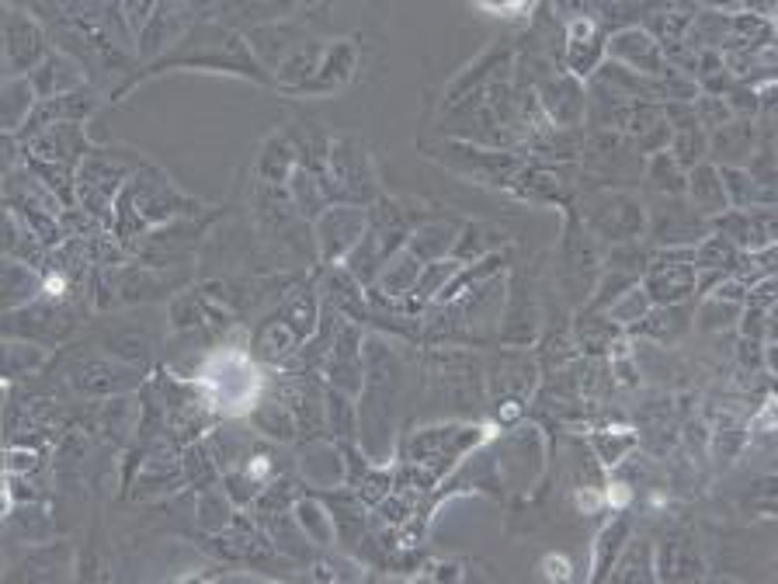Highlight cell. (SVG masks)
<instances>
[{"label": "cell", "instance_id": "4", "mask_svg": "<svg viewBox=\"0 0 778 584\" xmlns=\"http://www.w3.org/2000/svg\"><path fill=\"white\" fill-rule=\"evenodd\" d=\"M331 178L337 202H372L375 195V170L372 157L355 136H337L331 140Z\"/></svg>", "mask_w": 778, "mask_h": 584}, {"label": "cell", "instance_id": "43", "mask_svg": "<svg viewBox=\"0 0 778 584\" xmlns=\"http://www.w3.org/2000/svg\"><path fill=\"white\" fill-rule=\"evenodd\" d=\"M543 571H546V577L549 581H570V560L566 557H546L543 560Z\"/></svg>", "mask_w": 778, "mask_h": 584}, {"label": "cell", "instance_id": "41", "mask_svg": "<svg viewBox=\"0 0 778 584\" xmlns=\"http://www.w3.org/2000/svg\"><path fill=\"white\" fill-rule=\"evenodd\" d=\"M42 358H46L42 348H31V345H8V376H11L14 369H18V363L28 366V369H39V366H42Z\"/></svg>", "mask_w": 778, "mask_h": 584}, {"label": "cell", "instance_id": "25", "mask_svg": "<svg viewBox=\"0 0 778 584\" xmlns=\"http://www.w3.org/2000/svg\"><path fill=\"white\" fill-rule=\"evenodd\" d=\"M636 331L650 334L653 341H661V345H671V341H678L688 331V314L681 306H656V310H650L636 323Z\"/></svg>", "mask_w": 778, "mask_h": 584}, {"label": "cell", "instance_id": "1", "mask_svg": "<svg viewBox=\"0 0 778 584\" xmlns=\"http://www.w3.org/2000/svg\"><path fill=\"white\" fill-rule=\"evenodd\" d=\"M167 66H213V71H230V74H240V77H254V80L271 84L265 66L247 53L244 39H240L237 31H227V28L209 25V22H199L195 28H188L184 36L178 39L175 53H164L157 63L150 66V71L136 74L126 88H132V84L143 80V77L164 74Z\"/></svg>", "mask_w": 778, "mask_h": 584}, {"label": "cell", "instance_id": "3", "mask_svg": "<svg viewBox=\"0 0 778 584\" xmlns=\"http://www.w3.org/2000/svg\"><path fill=\"white\" fill-rule=\"evenodd\" d=\"M587 227L595 237L612 240V244H629L647 227V210L633 192H598L587 199Z\"/></svg>", "mask_w": 778, "mask_h": 584}, {"label": "cell", "instance_id": "36", "mask_svg": "<svg viewBox=\"0 0 778 584\" xmlns=\"http://www.w3.org/2000/svg\"><path fill=\"white\" fill-rule=\"evenodd\" d=\"M650 314V296L643 292V285H629L626 292H622V296L609 306V320H615V323H639Z\"/></svg>", "mask_w": 778, "mask_h": 584}, {"label": "cell", "instance_id": "5", "mask_svg": "<svg viewBox=\"0 0 778 584\" xmlns=\"http://www.w3.org/2000/svg\"><path fill=\"white\" fill-rule=\"evenodd\" d=\"M691 251H667L661 254L656 262H650L647 268V282H643V292L650 296V303L656 306H678L685 303L691 292L699 285V268L691 265Z\"/></svg>", "mask_w": 778, "mask_h": 584}, {"label": "cell", "instance_id": "7", "mask_svg": "<svg viewBox=\"0 0 778 584\" xmlns=\"http://www.w3.org/2000/svg\"><path fill=\"white\" fill-rule=\"evenodd\" d=\"M4 60H8V77L18 80V77H28L36 74V66L42 60H49V42H46V31L28 18V14H18V11H8L4 18Z\"/></svg>", "mask_w": 778, "mask_h": 584}, {"label": "cell", "instance_id": "29", "mask_svg": "<svg viewBox=\"0 0 778 584\" xmlns=\"http://www.w3.org/2000/svg\"><path fill=\"white\" fill-rule=\"evenodd\" d=\"M650 185L656 188V192L661 195H671V199H678V195H685V185H688V175L685 170L674 164V157L667 150H661V153H653L650 157Z\"/></svg>", "mask_w": 778, "mask_h": 584}, {"label": "cell", "instance_id": "26", "mask_svg": "<svg viewBox=\"0 0 778 584\" xmlns=\"http://www.w3.org/2000/svg\"><path fill=\"white\" fill-rule=\"evenodd\" d=\"M254 424L262 428L268 439H282V442H289L292 435H296V428H299L296 415H292V407H289L285 397L262 401V407L254 410Z\"/></svg>", "mask_w": 778, "mask_h": 584}, {"label": "cell", "instance_id": "9", "mask_svg": "<svg viewBox=\"0 0 778 584\" xmlns=\"http://www.w3.org/2000/svg\"><path fill=\"white\" fill-rule=\"evenodd\" d=\"M604 53L615 60V66H622V71H629V74H639V77H661L667 71L661 46H656L650 31H639V28L618 31V36L604 46Z\"/></svg>", "mask_w": 778, "mask_h": 584}, {"label": "cell", "instance_id": "21", "mask_svg": "<svg viewBox=\"0 0 778 584\" xmlns=\"http://www.w3.org/2000/svg\"><path fill=\"white\" fill-rule=\"evenodd\" d=\"M424 262H418L407 247L404 251H396L390 257V265L379 271V279H375V289L372 292H386V296H410L413 292V282H418V275H421Z\"/></svg>", "mask_w": 778, "mask_h": 584}, {"label": "cell", "instance_id": "34", "mask_svg": "<svg viewBox=\"0 0 778 584\" xmlns=\"http://www.w3.org/2000/svg\"><path fill=\"white\" fill-rule=\"evenodd\" d=\"M296 519H299V529L306 532V539H314L320 546L334 539V515H327L317 502H299Z\"/></svg>", "mask_w": 778, "mask_h": 584}, {"label": "cell", "instance_id": "44", "mask_svg": "<svg viewBox=\"0 0 778 584\" xmlns=\"http://www.w3.org/2000/svg\"><path fill=\"white\" fill-rule=\"evenodd\" d=\"M379 511H383V519L386 522H393V525H400L404 519H407V505L400 502V497H383V502H379Z\"/></svg>", "mask_w": 778, "mask_h": 584}, {"label": "cell", "instance_id": "2", "mask_svg": "<svg viewBox=\"0 0 778 584\" xmlns=\"http://www.w3.org/2000/svg\"><path fill=\"white\" fill-rule=\"evenodd\" d=\"M115 210H118V233H123V240H132L136 230L161 227V223H175V219L202 213V202L178 192L175 181H170L164 170L143 167V170H132V178L123 185Z\"/></svg>", "mask_w": 778, "mask_h": 584}, {"label": "cell", "instance_id": "15", "mask_svg": "<svg viewBox=\"0 0 778 584\" xmlns=\"http://www.w3.org/2000/svg\"><path fill=\"white\" fill-rule=\"evenodd\" d=\"M685 192L691 199V205H696V213L705 219H713V216H723L726 210H730V202H726V192H723V181H719V170L713 164H696L688 170V185H685Z\"/></svg>", "mask_w": 778, "mask_h": 584}, {"label": "cell", "instance_id": "11", "mask_svg": "<svg viewBox=\"0 0 778 584\" xmlns=\"http://www.w3.org/2000/svg\"><path fill=\"white\" fill-rule=\"evenodd\" d=\"M140 366H123V363H84L71 372V386L91 397H112V393L132 390L140 383Z\"/></svg>", "mask_w": 778, "mask_h": 584}, {"label": "cell", "instance_id": "12", "mask_svg": "<svg viewBox=\"0 0 778 584\" xmlns=\"http://www.w3.org/2000/svg\"><path fill=\"white\" fill-rule=\"evenodd\" d=\"M604 56V36L591 18H577L566 28V71L574 77H591Z\"/></svg>", "mask_w": 778, "mask_h": 584}, {"label": "cell", "instance_id": "18", "mask_svg": "<svg viewBox=\"0 0 778 584\" xmlns=\"http://www.w3.org/2000/svg\"><path fill=\"white\" fill-rule=\"evenodd\" d=\"M719 181H723L726 202L737 205V210H757V205H775L771 185L754 181L743 167H723V170H719Z\"/></svg>", "mask_w": 778, "mask_h": 584}, {"label": "cell", "instance_id": "27", "mask_svg": "<svg viewBox=\"0 0 778 584\" xmlns=\"http://www.w3.org/2000/svg\"><path fill=\"white\" fill-rule=\"evenodd\" d=\"M31 101H36V88H31L28 77L8 80V88H4V132L8 136L22 129V118L25 123L31 118Z\"/></svg>", "mask_w": 778, "mask_h": 584}, {"label": "cell", "instance_id": "19", "mask_svg": "<svg viewBox=\"0 0 778 584\" xmlns=\"http://www.w3.org/2000/svg\"><path fill=\"white\" fill-rule=\"evenodd\" d=\"M296 164H299L296 143H292L289 136H271V140L265 143V150H262V161H257V178H262V185L279 188V185L289 181Z\"/></svg>", "mask_w": 778, "mask_h": 584}, {"label": "cell", "instance_id": "10", "mask_svg": "<svg viewBox=\"0 0 778 584\" xmlns=\"http://www.w3.org/2000/svg\"><path fill=\"white\" fill-rule=\"evenodd\" d=\"M327 369H331V386L344 390L348 397H358L366 372H361V331L355 323H341L331 355H327Z\"/></svg>", "mask_w": 778, "mask_h": 584}, {"label": "cell", "instance_id": "23", "mask_svg": "<svg viewBox=\"0 0 778 584\" xmlns=\"http://www.w3.org/2000/svg\"><path fill=\"white\" fill-rule=\"evenodd\" d=\"M713 150H716V157H726V167H740L754 150V126L748 118L719 126L713 136Z\"/></svg>", "mask_w": 778, "mask_h": 584}, {"label": "cell", "instance_id": "33", "mask_svg": "<svg viewBox=\"0 0 778 584\" xmlns=\"http://www.w3.org/2000/svg\"><path fill=\"white\" fill-rule=\"evenodd\" d=\"M705 150H709V132H702L699 126H685V129H678V136H674L671 157L685 170V167H696L705 157Z\"/></svg>", "mask_w": 778, "mask_h": 584}, {"label": "cell", "instance_id": "40", "mask_svg": "<svg viewBox=\"0 0 778 584\" xmlns=\"http://www.w3.org/2000/svg\"><path fill=\"white\" fill-rule=\"evenodd\" d=\"M740 317V303H723V300H709L705 306H702V314H699V320H702V328L705 331H719V328H730V323Z\"/></svg>", "mask_w": 778, "mask_h": 584}, {"label": "cell", "instance_id": "45", "mask_svg": "<svg viewBox=\"0 0 778 584\" xmlns=\"http://www.w3.org/2000/svg\"><path fill=\"white\" fill-rule=\"evenodd\" d=\"M18 470H36V453H14L11 449L8 473H18Z\"/></svg>", "mask_w": 778, "mask_h": 584}, {"label": "cell", "instance_id": "6", "mask_svg": "<svg viewBox=\"0 0 778 584\" xmlns=\"http://www.w3.org/2000/svg\"><path fill=\"white\" fill-rule=\"evenodd\" d=\"M369 227V210H352V205H331L317 216V244H320V265H331L348 257L355 244Z\"/></svg>", "mask_w": 778, "mask_h": 584}, {"label": "cell", "instance_id": "32", "mask_svg": "<svg viewBox=\"0 0 778 584\" xmlns=\"http://www.w3.org/2000/svg\"><path fill=\"white\" fill-rule=\"evenodd\" d=\"M626 536H629V525L626 522H612L609 529L598 536V554H595V577H609V571L615 567V557L622 554V546H626Z\"/></svg>", "mask_w": 778, "mask_h": 584}, {"label": "cell", "instance_id": "24", "mask_svg": "<svg viewBox=\"0 0 778 584\" xmlns=\"http://www.w3.org/2000/svg\"><path fill=\"white\" fill-rule=\"evenodd\" d=\"M327 303H331L334 310L352 314L355 320H369L366 300H361V282L348 268L331 271V279H327Z\"/></svg>", "mask_w": 778, "mask_h": 584}, {"label": "cell", "instance_id": "37", "mask_svg": "<svg viewBox=\"0 0 778 584\" xmlns=\"http://www.w3.org/2000/svg\"><path fill=\"white\" fill-rule=\"evenodd\" d=\"M639 439L633 435V432H626V428H615V432H598V435H591V445H595V453H598V459L601 462H622V456H626L633 445H636Z\"/></svg>", "mask_w": 778, "mask_h": 584}, {"label": "cell", "instance_id": "39", "mask_svg": "<svg viewBox=\"0 0 778 584\" xmlns=\"http://www.w3.org/2000/svg\"><path fill=\"white\" fill-rule=\"evenodd\" d=\"M230 494H222V491H205L202 494V505H199V525L205 529V532H222L230 525V511H222L219 515V508H230V502H227Z\"/></svg>", "mask_w": 778, "mask_h": 584}, {"label": "cell", "instance_id": "8", "mask_svg": "<svg viewBox=\"0 0 778 584\" xmlns=\"http://www.w3.org/2000/svg\"><path fill=\"white\" fill-rule=\"evenodd\" d=\"M535 98H539V105L546 112V118L552 126H563V129H574L581 126L584 118V88L566 74H543L539 84H535Z\"/></svg>", "mask_w": 778, "mask_h": 584}, {"label": "cell", "instance_id": "16", "mask_svg": "<svg viewBox=\"0 0 778 584\" xmlns=\"http://www.w3.org/2000/svg\"><path fill=\"white\" fill-rule=\"evenodd\" d=\"M352 77H355V46H352V42H334V46H327L317 77L309 80L303 91H296V94H327V91H337V88H344V84H348Z\"/></svg>", "mask_w": 778, "mask_h": 584}, {"label": "cell", "instance_id": "31", "mask_svg": "<svg viewBox=\"0 0 778 584\" xmlns=\"http://www.w3.org/2000/svg\"><path fill=\"white\" fill-rule=\"evenodd\" d=\"M459 268H462V265L456 262V257H448V262L442 257V262L424 265L421 275H418V282H413V292H410V296H413V306H421L424 300H435L438 292L445 289V282L452 279V275H456Z\"/></svg>", "mask_w": 778, "mask_h": 584}, {"label": "cell", "instance_id": "35", "mask_svg": "<svg viewBox=\"0 0 778 584\" xmlns=\"http://www.w3.org/2000/svg\"><path fill=\"white\" fill-rule=\"evenodd\" d=\"M184 477L192 480L199 491H209L219 477V462L205 453V445H188L184 449Z\"/></svg>", "mask_w": 778, "mask_h": 584}, {"label": "cell", "instance_id": "20", "mask_svg": "<svg viewBox=\"0 0 778 584\" xmlns=\"http://www.w3.org/2000/svg\"><path fill=\"white\" fill-rule=\"evenodd\" d=\"M285 192H289L292 205H296V213H299L303 219H317L320 213H327V210L334 205L331 195H327V188H323L314 175H309L306 167H299V164H296V170L289 175Z\"/></svg>", "mask_w": 778, "mask_h": 584}, {"label": "cell", "instance_id": "22", "mask_svg": "<svg viewBox=\"0 0 778 584\" xmlns=\"http://www.w3.org/2000/svg\"><path fill=\"white\" fill-rule=\"evenodd\" d=\"M4 292H8V310H18V306H28L39 296H46V275L31 271L28 265L11 257L4 265Z\"/></svg>", "mask_w": 778, "mask_h": 584}, {"label": "cell", "instance_id": "42", "mask_svg": "<svg viewBox=\"0 0 778 584\" xmlns=\"http://www.w3.org/2000/svg\"><path fill=\"white\" fill-rule=\"evenodd\" d=\"M386 491H390V473H369L361 480V502L379 505L386 497Z\"/></svg>", "mask_w": 778, "mask_h": 584}, {"label": "cell", "instance_id": "13", "mask_svg": "<svg viewBox=\"0 0 778 584\" xmlns=\"http://www.w3.org/2000/svg\"><path fill=\"white\" fill-rule=\"evenodd\" d=\"M483 428H428L413 439V462L428 467V462L445 459V456H462L465 445H476L483 435Z\"/></svg>", "mask_w": 778, "mask_h": 584}, {"label": "cell", "instance_id": "38", "mask_svg": "<svg viewBox=\"0 0 778 584\" xmlns=\"http://www.w3.org/2000/svg\"><path fill=\"white\" fill-rule=\"evenodd\" d=\"M327 415H331L334 435H341V439L355 435V407H352L348 393H344V390L331 386V393H327Z\"/></svg>", "mask_w": 778, "mask_h": 584}, {"label": "cell", "instance_id": "17", "mask_svg": "<svg viewBox=\"0 0 778 584\" xmlns=\"http://www.w3.org/2000/svg\"><path fill=\"white\" fill-rule=\"evenodd\" d=\"M459 233H462L459 223H445V219H438V223H424L421 230H413V233H410L407 251H410L413 257H418V262H424V265L442 262L445 251L459 240Z\"/></svg>", "mask_w": 778, "mask_h": 584}, {"label": "cell", "instance_id": "46", "mask_svg": "<svg viewBox=\"0 0 778 584\" xmlns=\"http://www.w3.org/2000/svg\"><path fill=\"white\" fill-rule=\"evenodd\" d=\"M577 508H581L584 515H595V511L601 508V494H591V491L584 487V491L577 494Z\"/></svg>", "mask_w": 778, "mask_h": 584}, {"label": "cell", "instance_id": "30", "mask_svg": "<svg viewBox=\"0 0 778 584\" xmlns=\"http://www.w3.org/2000/svg\"><path fill=\"white\" fill-rule=\"evenodd\" d=\"M615 334H618V323L609 317H591V314L577 317V341L584 352H612Z\"/></svg>", "mask_w": 778, "mask_h": 584}, {"label": "cell", "instance_id": "14", "mask_svg": "<svg viewBox=\"0 0 778 584\" xmlns=\"http://www.w3.org/2000/svg\"><path fill=\"white\" fill-rule=\"evenodd\" d=\"M28 80H31V88H36L39 101H49V98H63V94L80 91L84 71L66 53H53Z\"/></svg>", "mask_w": 778, "mask_h": 584}, {"label": "cell", "instance_id": "28", "mask_svg": "<svg viewBox=\"0 0 778 584\" xmlns=\"http://www.w3.org/2000/svg\"><path fill=\"white\" fill-rule=\"evenodd\" d=\"M691 265H696V268H716V271H734L740 265V251L723 233H709L702 244L691 251Z\"/></svg>", "mask_w": 778, "mask_h": 584}]
</instances>
